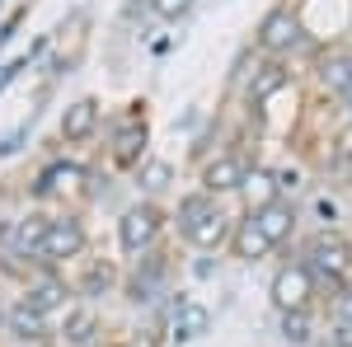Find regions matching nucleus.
Here are the masks:
<instances>
[{
  "label": "nucleus",
  "mask_w": 352,
  "mask_h": 347,
  "mask_svg": "<svg viewBox=\"0 0 352 347\" xmlns=\"http://www.w3.org/2000/svg\"><path fill=\"white\" fill-rule=\"evenodd\" d=\"M179 230L197 249H221L226 235H230V216L212 202V192H192V197L179 202Z\"/></svg>",
  "instance_id": "nucleus-1"
},
{
  "label": "nucleus",
  "mask_w": 352,
  "mask_h": 347,
  "mask_svg": "<svg viewBox=\"0 0 352 347\" xmlns=\"http://www.w3.org/2000/svg\"><path fill=\"white\" fill-rule=\"evenodd\" d=\"M310 272H320L324 282H343L348 277V267H352V249L348 240L338 235V230H324V235H315L310 240Z\"/></svg>",
  "instance_id": "nucleus-2"
},
{
  "label": "nucleus",
  "mask_w": 352,
  "mask_h": 347,
  "mask_svg": "<svg viewBox=\"0 0 352 347\" xmlns=\"http://www.w3.org/2000/svg\"><path fill=\"white\" fill-rule=\"evenodd\" d=\"M160 225H164L160 207L141 202V207H132V212H122V221H118V244H122L127 254H141V249H151V244H155Z\"/></svg>",
  "instance_id": "nucleus-3"
},
{
  "label": "nucleus",
  "mask_w": 352,
  "mask_h": 347,
  "mask_svg": "<svg viewBox=\"0 0 352 347\" xmlns=\"http://www.w3.org/2000/svg\"><path fill=\"white\" fill-rule=\"evenodd\" d=\"M310 291H315V272L305 263L296 267H282L277 277H272V305L282 310V315H296L310 305Z\"/></svg>",
  "instance_id": "nucleus-4"
},
{
  "label": "nucleus",
  "mask_w": 352,
  "mask_h": 347,
  "mask_svg": "<svg viewBox=\"0 0 352 347\" xmlns=\"http://www.w3.org/2000/svg\"><path fill=\"white\" fill-rule=\"evenodd\" d=\"M85 249V225L76 216H61V221H47V235H43V258H52V263H66V258H76Z\"/></svg>",
  "instance_id": "nucleus-5"
},
{
  "label": "nucleus",
  "mask_w": 352,
  "mask_h": 347,
  "mask_svg": "<svg viewBox=\"0 0 352 347\" xmlns=\"http://www.w3.org/2000/svg\"><path fill=\"white\" fill-rule=\"evenodd\" d=\"M249 221L263 230V240L277 249V244L292 240V230H296V212H292V202H282V197H272V202H258L254 212H249Z\"/></svg>",
  "instance_id": "nucleus-6"
},
{
  "label": "nucleus",
  "mask_w": 352,
  "mask_h": 347,
  "mask_svg": "<svg viewBox=\"0 0 352 347\" xmlns=\"http://www.w3.org/2000/svg\"><path fill=\"white\" fill-rule=\"evenodd\" d=\"M296 38H300V24H296L292 10H272L268 19L258 24V47H263V52H287Z\"/></svg>",
  "instance_id": "nucleus-7"
},
{
  "label": "nucleus",
  "mask_w": 352,
  "mask_h": 347,
  "mask_svg": "<svg viewBox=\"0 0 352 347\" xmlns=\"http://www.w3.org/2000/svg\"><path fill=\"white\" fill-rule=\"evenodd\" d=\"M244 179H249V169H244L240 155H217V160L202 169V188L217 197V192H235V188H244Z\"/></svg>",
  "instance_id": "nucleus-8"
},
{
  "label": "nucleus",
  "mask_w": 352,
  "mask_h": 347,
  "mask_svg": "<svg viewBox=\"0 0 352 347\" xmlns=\"http://www.w3.org/2000/svg\"><path fill=\"white\" fill-rule=\"evenodd\" d=\"M94 127H99V99H76L61 113V136L66 141H85Z\"/></svg>",
  "instance_id": "nucleus-9"
},
{
  "label": "nucleus",
  "mask_w": 352,
  "mask_h": 347,
  "mask_svg": "<svg viewBox=\"0 0 352 347\" xmlns=\"http://www.w3.org/2000/svg\"><path fill=\"white\" fill-rule=\"evenodd\" d=\"M207 305H197V300H179V310H174V343H192V338H202L207 333Z\"/></svg>",
  "instance_id": "nucleus-10"
},
{
  "label": "nucleus",
  "mask_w": 352,
  "mask_h": 347,
  "mask_svg": "<svg viewBox=\"0 0 352 347\" xmlns=\"http://www.w3.org/2000/svg\"><path fill=\"white\" fill-rule=\"evenodd\" d=\"M320 80H324L329 94H348V99H352V52H333V56H324V66H320Z\"/></svg>",
  "instance_id": "nucleus-11"
},
{
  "label": "nucleus",
  "mask_w": 352,
  "mask_h": 347,
  "mask_svg": "<svg viewBox=\"0 0 352 347\" xmlns=\"http://www.w3.org/2000/svg\"><path fill=\"white\" fill-rule=\"evenodd\" d=\"M141 150H146V122H141L136 113H127V117H122V132H118V150H113V155H118V164H132Z\"/></svg>",
  "instance_id": "nucleus-12"
},
{
  "label": "nucleus",
  "mask_w": 352,
  "mask_h": 347,
  "mask_svg": "<svg viewBox=\"0 0 352 347\" xmlns=\"http://www.w3.org/2000/svg\"><path fill=\"white\" fill-rule=\"evenodd\" d=\"M80 179H85L80 164H47L38 174V192H56V188H71V183H80Z\"/></svg>",
  "instance_id": "nucleus-13"
},
{
  "label": "nucleus",
  "mask_w": 352,
  "mask_h": 347,
  "mask_svg": "<svg viewBox=\"0 0 352 347\" xmlns=\"http://www.w3.org/2000/svg\"><path fill=\"white\" fill-rule=\"evenodd\" d=\"M268 249L272 244L263 240V230H258L254 221H240V230H235V254H240V258H263Z\"/></svg>",
  "instance_id": "nucleus-14"
},
{
  "label": "nucleus",
  "mask_w": 352,
  "mask_h": 347,
  "mask_svg": "<svg viewBox=\"0 0 352 347\" xmlns=\"http://www.w3.org/2000/svg\"><path fill=\"white\" fill-rule=\"evenodd\" d=\"M43 235H47V216H28L14 225V244H19V254H38L43 249Z\"/></svg>",
  "instance_id": "nucleus-15"
},
{
  "label": "nucleus",
  "mask_w": 352,
  "mask_h": 347,
  "mask_svg": "<svg viewBox=\"0 0 352 347\" xmlns=\"http://www.w3.org/2000/svg\"><path fill=\"white\" fill-rule=\"evenodd\" d=\"M10 333H14V338H43V315H38V310H33V305H19V310H10Z\"/></svg>",
  "instance_id": "nucleus-16"
},
{
  "label": "nucleus",
  "mask_w": 352,
  "mask_h": 347,
  "mask_svg": "<svg viewBox=\"0 0 352 347\" xmlns=\"http://www.w3.org/2000/svg\"><path fill=\"white\" fill-rule=\"evenodd\" d=\"M61 300H66V287H61V282H38V287H33V291L24 295V305H33L38 315H47V310H56Z\"/></svg>",
  "instance_id": "nucleus-17"
},
{
  "label": "nucleus",
  "mask_w": 352,
  "mask_h": 347,
  "mask_svg": "<svg viewBox=\"0 0 352 347\" xmlns=\"http://www.w3.org/2000/svg\"><path fill=\"white\" fill-rule=\"evenodd\" d=\"M282 85H287V71L272 61V66H263V71H258V80L249 85V99H254V104H263L272 89H282Z\"/></svg>",
  "instance_id": "nucleus-18"
},
{
  "label": "nucleus",
  "mask_w": 352,
  "mask_h": 347,
  "mask_svg": "<svg viewBox=\"0 0 352 347\" xmlns=\"http://www.w3.org/2000/svg\"><path fill=\"white\" fill-rule=\"evenodd\" d=\"M282 338H287V343H296V347H305V343H310V315H305V310L282 315Z\"/></svg>",
  "instance_id": "nucleus-19"
},
{
  "label": "nucleus",
  "mask_w": 352,
  "mask_h": 347,
  "mask_svg": "<svg viewBox=\"0 0 352 347\" xmlns=\"http://www.w3.org/2000/svg\"><path fill=\"white\" fill-rule=\"evenodd\" d=\"M169 179H174V169H169L164 160H146V169H141V188L160 192V188H169Z\"/></svg>",
  "instance_id": "nucleus-20"
},
{
  "label": "nucleus",
  "mask_w": 352,
  "mask_h": 347,
  "mask_svg": "<svg viewBox=\"0 0 352 347\" xmlns=\"http://www.w3.org/2000/svg\"><path fill=\"white\" fill-rule=\"evenodd\" d=\"M89 333H94V315H89V310H80V315L66 320V338H71V343H85Z\"/></svg>",
  "instance_id": "nucleus-21"
},
{
  "label": "nucleus",
  "mask_w": 352,
  "mask_h": 347,
  "mask_svg": "<svg viewBox=\"0 0 352 347\" xmlns=\"http://www.w3.org/2000/svg\"><path fill=\"white\" fill-rule=\"evenodd\" d=\"M151 10H155L160 19H184L192 10V0H151Z\"/></svg>",
  "instance_id": "nucleus-22"
},
{
  "label": "nucleus",
  "mask_w": 352,
  "mask_h": 347,
  "mask_svg": "<svg viewBox=\"0 0 352 347\" xmlns=\"http://www.w3.org/2000/svg\"><path fill=\"white\" fill-rule=\"evenodd\" d=\"M24 66H28V52H24V56H14V61H5V66H0V89H5V85L14 80V76H19Z\"/></svg>",
  "instance_id": "nucleus-23"
},
{
  "label": "nucleus",
  "mask_w": 352,
  "mask_h": 347,
  "mask_svg": "<svg viewBox=\"0 0 352 347\" xmlns=\"http://www.w3.org/2000/svg\"><path fill=\"white\" fill-rule=\"evenodd\" d=\"M338 320H343V324H352V291H343V295H338Z\"/></svg>",
  "instance_id": "nucleus-24"
},
{
  "label": "nucleus",
  "mask_w": 352,
  "mask_h": 347,
  "mask_svg": "<svg viewBox=\"0 0 352 347\" xmlns=\"http://www.w3.org/2000/svg\"><path fill=\"white\" fill-rule=\"evenodd\" d=\"M296 183H300L296 169H292V174H277V188H282V192H296Z\"/></svg>",
  "instance_id": "nucleus-25"
},
{
  "label": "nucleus",
  "mask_w": 352,
  "mask_h": 347,
  "mask_svg": "<svg viewBox=\"0 0 352 347\" xmlns=\"http://www.w3.org/2000/svg\"><path fill=\"white\" fill-rule=\"evenodd\" d=\"M333 343H338V347H352V324H338V333H333Z\"/></svg>",
  "instance_id": "nucleus-26"
},
{
  "label": "nucleus",
  "mask_w": 352,
  "mask_h": 347,
  "mask_svg": "<svg viewBox=\"0 0 352 347\" xmlns=\"http://www.w3.org/2000/svg\"><path fill=\"white\" fill-rule=\"evenodd\" d=\"M19 141H24V132H14V136H5V141H0V155H10V150H19Z\"/></svg>",
  "instance_id": "nucleus-27"
},
{
  "label": "nucleus",
  "mask_w": 352,
  "mask_h": 347,
  "mask_svg": "<svg viewBox=\"0 0 352 347\" xmlns=\"http://www.w3.org/2000/svg\"><path fill=\"white\" fill-rule=\"evenodd\" d=\"M0 324H5V310H0Z\"/></svg>",
  "instance_id": "nucleus-28"
}]
</instances>
